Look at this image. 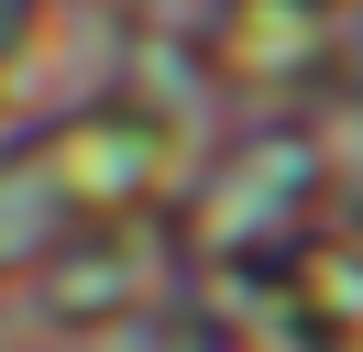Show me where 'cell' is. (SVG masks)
<instances>
[{
    "mask_svg": "<svg viewBox=\"0 0 363 352\" xmlns=\"http://www.w3.org/2000/svg\"><path fill=\"white\" fill-rule=\"evenodd\" d=\"M23 22H33V0H0V55L23 44Z\"/></svg>",
    "mask_w": 363,
    "mask_h": 352,
    "instance_id": "cell-1",
    "label": "cell"
}]
</instances>
